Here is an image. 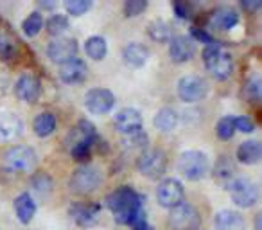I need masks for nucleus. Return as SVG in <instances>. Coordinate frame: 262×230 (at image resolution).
Returning a JSON list of instances; mask_svg holds the SVG:
<instances>
[{"label": "nucleus", "instance_id": "2", "mask_svg": "<svg viewBox=\"0 0 262 230\" xmlns=\"http://www.w3.org/2000/svg\"><path fill=\"white\" fill-rule=\"evenodd\" d=\"M38 165V155L29 146H13L2 155V169L8 175L33 173Z\"/></svg>", "mask_w": 262, "mask_h": 230}, {"label": "nucleus", "instance_id": "27", "mask_svg": "<svg viewBox=\"0 0 262 230\" xmlns=\"http://www.w3.org/2000/svg\"><path fill=\"white\" fill-rule=\"evenodd\" d=\"M178 121H180L178 113L172 108H162L155 115V126L160 132H172L178 126Z\"/></svg>", "mask_w": 262, "mask_h": 230}, {"label": "nucleus", "instance_id": "32", "mask_svg": "<svg viewBox=\"0 0 262 230\" xmlns=\"http://www.w3.org/2000/svg\"><path fill=\"white\" fill-rule=\"evenodd\" d=\"M215 178L221 180L223 185H226L228 182H232L235 178V169H233V164L228 160V157H221L215 164Z\"/></svg>", "mask_w": 262, "mask_h": 230}, {"label": "nucleus", "instance_id": "25", "mask_svg": "<svg viewBox=\"0 0 262 230\" xmlns=\"http://www.w3.org/2000/svg\"><path fill=\"white\" fill-rule=\"evenodd\" d=\"M70 216L72 219L81 226H90L97 221L99 218V205H74L70 208Z\"/></svg>", "mask_w": 262, "mask_h": 230}, {"label": "nucleus", "instance_id": "4", "mask_svg": "<svg viewBox=\"0 0 262 230\" xmlns=\"http://www.w3.org/2000/svg\"><path fill=\"white\" fill-rule=\"evenodd\" d=\"M208 169H210V162H208V157L203 151H198V150L183 151L178 158V171L189 182L203 180L208 175Z\"/></svg>", "mask_w": 262, "mask_h": 230}, {"label": "nucleus", "instance_id": "41", "mask_svg": "<svg viewBox=\"0 0 262 230\" xmlns=\"http://www.w3.org/2000/svg\"><path fill=\"white\" fill-rule=\"evenodd\" d=\"M133 230H155V228L149 225V223H147L146 216H144V218H140L139 221H137L135 225H133Z\"/></svg>", "mask_w": 262, "mask_h": 230}, {"label": "nucleus", "instance_id": "13", "mask_svg": "<svg viewBox=\"0 0 262 230\" xmlns=\"http://www.w3.org/2000/svg\"><path fill=\"white\" fill-rule=\"evenodd\" d=\"M113 126L119 133L126 137L137 135L142 132V115L135 108H124L113 119Z\"/></svg>", "mask_w": 262, "mask_h": 230}, {"label": "nucleus", "instance_id": "3", "mask_svg": "<svg viewBox=\"0 0 262 230\" xmlns=\"http://www.w3.org/2000/svg\"><path fill=\"white\" fill-rule=\"evenodd\" d=\"M203 63L210 76L217 81L228 79L233 72V58L230 52L223 51L221 44L208 45L203 49Z\"/></svg>", "mask_w": 262, "mask_h": 230}, {"label": "nucleus", "instance_id": "30", "mask_svg": "<svg viewBox=\"0 0 262 230\" xmlns=\"http://www.w3.org/2000/svg\"><path fill=\"white\" fill-rule=\"evenodd\" d=\"M243 95L246 97L248 102H260V97H262V81H260V76L255 74V76H250L246 79L243 87Z\"/></svg>", "mask_w": 262, "mask_h": 230}, {"label": "nucleus", "instance_id": "24", "mask_svg": "<svg viewBox=\"0 0 262 230\" xmlns=\"http://www.w3.org/2000/svg\"><path fill=\"white\" fill-rule=\"evenodd\" d=\"M262 157V148L258 140H244L239 148H237V160L244 165H253L260 160Z\"/></svg>", "mask_w": 262, "mask_h": 230}, {"label": "nucleus", "instance_id": "20", "mask_svg": "<svg viewBox=\"0 0 262 230\" xmlns=\"http://www.w3.org/2000/svg\"><path fill=\"white\" fill-rule=\"evenodd\" d=\"M215 230H246V221L237 211H219L215 214Z\"/></svg>", "mask_w": 262, "mask_h": 230}, {"label": "nucleus", "instance_id": "19", "mask_svg": "<svg viewBox=\"0 0 262 230\" xmlns=\"http://www.w3.org/2000/svg\"><path fill=\"white\" fill-rule=\"evenodd\" d=\"M22 119L13 112L0 113V140H13L22 133Z\"/></svg>", "mask_w": 262, "mask_h": 230}, {"label": "nucleus", "instance_id": "15", "mask_svg": "<svg viewBox=\"0 0 262 230\" xmlns=\"http://www.w3.org/2000/svg\"><path fill=\"white\" fill-rule=\"evenodd\" d=\"M15 95L20 101L26 102H36L41 95V83L38 77L31 74H24L15 83Z\"/></svg>", "mask_w": 262, "mask_h": 230}, {"label": "nucleus", "instance_id": "14", "mask_svg": "<svg viewBox=\"0 0 262 230\" xmlns=\"http://www.w3.org/2000/svg\"><path fill=\"white\" fill-rule=\"evenodd\" d=\"M196 54V41L190 36H172L169 41V56H171L172 63H185L194 58Z\"/></svg>", "mask_w": 262, "mask_h": 230}, {"label": "nucleus", "instance_id": "31", "mask_svg": "<svg viewBox=\"0 0 262 230\" xmlns=\"http://www.w3.org/2000/svg\"><path fill=\"white\" fill-rule=\"evenodd\" d=\"M45 27H47V33L51 34V36H61L65 31H69L70 24H69V18H67L65 15H59V13H56V15H51L49 16V20L45 22Z\"/></svg>", "mask_w": 262, "mask_h": 230}, {"label": "nucleus", "instance_id": "1", "mask_svg": "<svg viewBox=\"0 0 262 230\" xmlns=\"http://www.w3.org/2000/svg\"><path fill=\"white\" fill-rule=\"evenodd\" d=\"M106 205L113 212V218L119 225H135L146 216L142 208V196L133 187L122 185L106 196Z\"/></svg>", "mask_w": 262, "mask_h": 230}, {"label": "nucleus", "instance_id": "22", "mask_svg": "<svg viewBox=\"0 0 262 230\" xmlns=\"http://www.w3.org/2000/svg\"><path fill=\"white\" fill-rule=\"evenodd\" d=\"M18 54V38L11 31V27L0 26V59L9 61Z\"/></svg>", "mask_w": 262, "mask_h": 230}, {"label": "nucleus", "instance_id": "26", "mask_svg": "<svg viewBox=\"0 0 262 230\" xmlns=\"http://www.w3.org/2000/svg\"><path fill=\"white\" fill-rule=\"evenodd\" d=\"M58 128V121H56V115L52 112H41L38 113L33 121V130L38 137H49L56 132Z\"/></svg>", "mask_w": 262, "mask_h": 230}, {"label": "nucleus", "instance_id": "34", "mask_svg": "<svg viewBox=\"0 0 262 230\" xmlns=\"http://www.w3.org/2000/svg\"><path fill=\"white\" fill-rule=\"evenodd\" d=\"M215 135H217L219 140H230L233 135H235V124H233V117L226 115V117H221L215 124Z\"/></svg>", "mask_w": 262, "mask_h": 230}, {"label": "nucleus", "instance_id": "16", "mask_svg": "<svg viewBox=\"0 0 262 230\" xmlns=\"http://www.w3.org/2000/svg\"><path fill=\"white\" fill-rule=\"evenodd\" d=\"M208 24L217 31H230L239 24V13L232 6H219L210 13Z\"/></svg>", "mask_w": 262, "mask_h": 230}, {"label": "nucleus", "instance_id": "28", "mask_svg": "<svg viewBox=\"0 0 262 230\" xmlns=\"http://www.w3.org/2000/svg\"><path fill=\"white\" fill-rule=\"evenodd\" d=\"M84 52H86L92 59H95V61H101V59L106 58V52H108L106 40L102 36H99V34L90 36L84 41Z\"/></svg>", "mask_w": 262, "mask_h": 230}, {"label": "nucleus", "instance_id": "39", "mask_svg": "<svg viewBox=\"0 0 262 230\" xmlns=\"http://www.w3.org/2000/svg\"><path fill=\"white\" fill-rule=\"evenodd\" d=\"M233 124H235V132H237V130H239V132H243V133H253L255 132L253 121H251L250 117H246V115L233 117Z\"/></svg>", "mask_w": 262, "mask_h": 230}, {"label": "nucleus", "instance_id": "23", "mask_svg": "<svg viewBox=\"0 0 262 230\" xmlns=\"http://www.w3.org/2000/svg\"><path fill=\"white\" fill-rule=\"evenodd\" d=\"M15 212L20 223H24V225L31 223L34 214H36V201H34V198L29 193L18 194L15 200Z\"/></svg>", "mask_w": 262, "mask_h": 230}, {"label": "nucleus", "instance_id": "5", "mask_svg": "<svg viewBox=\"0 0 262 230\" xmlns=\"http://www.w3.org/2000/svg\"><path fill=\"white\" fill-rule=\"evenodd\" d=\"M102 183V175L94 165H81L70 176V191L77 196H84L94 191H97Z\"/></svg>", "mask_w": 262, "mask_h": 230}, {"label": "nucleus", "instance_id": "9", "mask_svg": "<svg viewBox=\"0 0 262 230\" xmlns=\"http://www.w3.org/2000/svg\"><path fill=\"white\" fill-rule=\"evenodd\" d=\"M200 225H201V216L192 205L180 203L178 207L171 208L169 226L172 230H198Z\"/></svg>", "mask_w": 262, "mask_h": 230}, {"label": "nucleus", "instance_id": "35", "mask_svg": "<svg viewBox=\"0 0 262 230\" xmlns=\"http://www.w3.org/2000/svg\"><path fill=\"white\" fill-rule=\"evenodd\" d=\"M65 9L69 15L72 16H81L86 11L92 9V0H67Z\"/></svg>", "mask_w": 262, "mask_h": 230}, {"label": "nucleus", "instance_id": "6", "mask_svg": "<svg viewBox=\"0 0 262 230\" xmlns=\"http://www.w3.org/2000/svg\"><path fill=\"white\" fill-rule=\"evenodd\" d=\"M225 189L230 193V198L235 205L243 208H250L257 203L258 200V187L253 182H250L248 178H235L232 182H228L225 185Z\"/></svg>", "mask_w": 262, "mask_h": 230}, {"label": "nucleus", "instance_id": "33", "mask_svg": "<svg viewBox=\"0 0 262 230\" xmlns=\"http://www.w3.org/2000/svg\"><path fill=\"white\" fill-rule=\"evenodd\" d=\"M41 27H43V16H41L40 11H33L22 24L24 33H26V36H29V38L38 36Z\"/></svg>", "mask_w": 262, "mask_h": 230}, {"label": "nucleus", "instance_id": "7", "mask_svg": "<svg viewBox=\"0 0 262 230\" xmlns=\"http://www.w3.org/2000/svg\"><path fill=\"white\" fill-rule=\"evenodd\" d=\"M137 168L142 173L146 178L149 180H158L160 176H164L165 168H167V157L162 150H146L144 153H140L139 160H137Z\"/></svg>", "mask_w": 262, "mask_h": 230}, {"label": "nucleus", "instance_id": "12", "mask_svg": "<svg viewBox=\"0 0 262 230\" xmlns=\"http://www.w3.org/2000/svg\"><path fill=\"white\" fill-rule=\"evenodd\" d=\"M77 41L74 38H56L51 44L47 45V58L51 59L52 63H63L70 61V59L76 58L77 54Z\"/></svg>", "mask_w": 262, "mask_h": 230}, {"label": "nucleus", "instance_id": "44", "mask_svg": "<svg viewBox=\"0 0 262 230\" xmlns=\"http://www.w3.org/2000/svg\"><path fill=\"white\" fill-rule=\"evenodd\" d=\"M260 214L255 216V230H262V225H260Z\"/></svg>", "mask_w": 262, "mask_h": 230}, {"label": "nucleus", "instance_id": "40", "mask_svg": "<svg viewBox=\"0 0 262 230\" xmlns=\"http://www.w3.org/2000/svg\"><path fill=\"white\" fill-rule=\"evenodd\" d=\"M172 8H174V13L178 18L182 20H189L190 18V11H189V6L183 4V2H174L172 4Z\"/></svg>", "mask_w": 262, "mask_h": 230}, {"label": "nucleus", "instance_id": "8", "mask_svg": "<svg viewBox=\"0 0 262 230\" xmlns=\"http://www.w3.org/2000/svg\"><path fill=\"white\" fill-rule=\"evenodd\" d=\"M208 83L205 77L201 76H183L178 81V97L183 102H198L203 101L208 94Z\"/></svg>", "mask_w": 262, "mask_h": 230}, {"label": "nucleus", "instance_id": "10", "mask_svg": "<svg viewBox=\"0 0 262 230\" xmlns=\"http://www.w3.org/2000/svg\"><path fill=\"white\" fill-rule=\"evenodd\" d=\"M84 106L94 115H104L115 106V95L108 88H92L84 94Z\"/></svg>", "mask_w": 262, "mask_h": 230}, {"label": "nucleus", "instance_id": "29", "mask_svg": "<svg viewBox=\"0 0 262 230\" xmlns=\"http://www.w3.org/2000/svg\"><path fill=\"white\" fill-rule=\"evenodd\" d=\"M147 33H149V36L153 38L155 41H158V44H165V41L172 40L171 24L164 22V20H155V22H151L149 27H147Z\"/></svg>", "mask_w": 262, "mask_h": 230}, {"label": "nucleus", "instance_id": "42", "mask_svg": "<svg viewBox=\"0 0 262 230\" xmlns=\"http://www.w3.org/2000/svg\"><path fill=\"white\" fill-rule=\"evenodd\" d=\"M241 6H243L244 9H248V11H257V9H260V2H258V0H255V2H248V0H243V2H241Z\"/></svg>", "mask_w": 262, "mask_h": 230}, {"label": "nucleus", "instance_id": "36", "mask_svg": "<svg viewBox=\"0 0 262 230\" xmlns=\"http://www.w3.org/2000/svg\"><path fill=\"white\" fill-rule=\"evenodd\" d=\"M146 9H147L146 0H127V2H124V16H127V18L142 15Z\"/></svg>", "mask_w": 262, "mask_h": 230}, {"label": "nucleus", "instance_id": "21", "mask_svg": "<svg viewBox=\"0 0 262 230\" xmlns=\"http://www.w3.org/2000/svg\"><path fill=\"white\" fill-rule=\"evenodd\" d=\"M122 58L126 61V65H129L131 69H140V67L146 65L147 58H149V51H147L146 45L131 41V44H127L124 47Z\"/></svg>", "mask_w": 262, "mask_h": 230}, {"label": "nucleus", "instance_id": "43", "mask_svg": "<svg viewBox=\"0 0 262 230\" xmlns=\"http://www.w3.org/2000/svg\"><path fill=\"white\" fill-rule=\"evenodd\" d=\"M40 6L45 9H52V8H56V2H40Z\"/></svg>", "mask_w": 262, "mask_h": 230}, {"label": "nucleus", "instance_id": "38", "mask_svg": "<svg viewBox=\"0 0 262 230\" xmlns=\"http://www.w3.org/2000/svg\"><path fill=\"white\" fill-rule=\"evenodd\" d=\"M70 155H72L74 160L84 162V160H88V158H90V155H92V146H86V144L72 146V148H70Z\"/></svg>", "mask_w": 262, "mask_h": 230}, {"label": "nucleus", "instance_id": "37", "mask_svg": "<svg viewBox=\"0 0 262 230\" xmlns=\"http://www.w3.org/2000/svg\"><path fill=\"white\" fill-rule=\"evenodd\" d=\"M190 38H192L194 41H200V44H205L208 47V45H214V44H219L217 40H215L214 36H212L210 33H207L205 29H200V27H194V29H190Z\"/></svg>", "mask_w": 262, "mask_h": 230}, {"label": "nucleus", "instance_id": "18", "mask_svg": "<svg viewBox=\"0 0 262 230\" xmlns=\"http://www.w3.org/2000/svg\"><path fill=\"white\" fill-rule=\"evenodd\" d=\"M97 142V130L86 119H81L69 135V144L72 146H79V144H86V146H94Z\"/></svg>", "mask_w": 262, "mask_h": 230}, {"label": "nucleus", "instance_id": "17", "mask_svg": "<svg viewBox=\"0 0 262 230\" xmlns=\"http://www.w3.org/2000/svg\"><path fill=\"white\" fill-rule=\"evenodd\" d=\"M88 76V67L83 59L74 58L70 61L59 65V79L67 85H76V83H83Z\"/></svg>", "mask_w": 262, "mask_h": 230}, {"label": "nucleus", "instance_id": "11", "mask_svg": "<svg viewBox=\"0 0 262 230\" xmlns=\"http://www.w3.org/2000/svg\"><path fill=\"white\" fill-rule=\"evenodd\" d=\"M183 185L176 178H165L157 187V200L162 207L165 208H174L180 203H183Z\"/></svg>", "mask_w": 262, "mask_h": 230}]
</instances>
